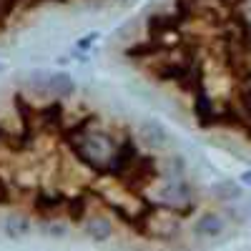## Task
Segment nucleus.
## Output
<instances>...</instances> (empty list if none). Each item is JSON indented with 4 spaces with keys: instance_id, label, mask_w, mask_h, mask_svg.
<instances>
[{
    "instance_id": "1",
    "label": "nucleus",
    "mask_w": 251,
    "mask_h": 251,
    "mask_svg": "<svg viewBox=\"0 0 251 251\" xmlns=\"http://www.w3.org/2000/svg\"><path fill=\"white\" fill-rule=\"evenodd\" d=\"M138 138L143 146H149V149H163L166 143H169V136H166L163 131V126L158 123H141V128H138Z\"/></svg>"
},
{
    "instance_id": "2",
    "label": "nucleus",
    "mask_w": 251,
    "mask_h": 251,
    "mask_svg": "<svg viewBox=\"0 0 251 251\" xmlns=\"http://www.w3.org/2000/svg\"><path fill=\"white\" fill-rule=\"evenodd\" d=\"M226 228V224H224V219L219 216V214H203L196 224H194V234H199V236H206V239H214V236H219L221 231Z\"/></svg>"
},
{
    "instance_id": "3",
    "label": "nucleus",
    "mask_w": 251,
    "mask_h": 251,
    "mask_svg": "<svg viewBox=\"0 0 251 251\" xmlns=\"http://www.w3.org/2000/svg\"><path fill=\"white\" fill-rule=\"evenodd\" d=\"M86 234H88L93 241H106V239H111V234H113L111 219H106V216H91V219L86 221Z\"/></svg>"
},
{
    "instance_id": "4",
    "label": "nucleus",
    "mask_w": 251,
    "mask_h": 251,
    "mask_svg": "<svg viewBox=\"0 0 251 251\" xmlns=\"http://www.w3.org/2000/svg\"><path fill=\"white\" fill-rule=\"evenodd\" d=\"M46 86H48V91L55 93V96H71V93L75 91L73 78H71V75H63V73L48 75V78H46Z\"/></svg>"
},
{
    "instance_id": "5",
    "label": "nucleus",
    "mask_w": 251,
    "mask_h": 251,
    "mask_svg": "<svg viewBox=\"0 0 251 251\" xmlns=\"http://www.w3.org/2000/svg\"><path fill=\"white\" fill-rule=\"evenodd\" d=\"M28 231H30V221H28L25 216L10 214V216L5 219V234H10V236H23V234H28Z\"/></svg>"
},
{
    "instance_id": "6",
    "label": "nucleus",
    "mask_w": 251,
    "mask_h": 251,
    "mask_svg": "<svg viewBox=\"0 0 251 251\" xmlns=\"http://www.w3.org/2000/svg\"><path fill=\"white\" fill-rule=\"evenodd\" d=\"M216 194H219L221 199H239V196H241V188H239L236 183H219Z\"/></svg>"
},
{
    "instance_id": "7",
    "label": "nucleus",
    "mask_w": 251,
    "mask_h": 251,
    "mask_svg": "<svg viewBox=\"0 0 251 251\" xmlns=\"http://www.w3.org/2000/svg\"><path fill=\"white\" fill-rule=\"evenodd\" d=\"M98 38H100V33H88V35H83V38L78 40L75 46H78V50H88V48H91V46L96 43Z\"/></svg>"
},
{
    "instance_id": "8",
    "label": "nucleus",
    "mask_w": 251,
    "mask_h": 251,
    "mask_svg": "<svg viewBox=\"0 0 251 251\" xmlns=\"http://www.w3.org/2000/svg\"><path fill=\"white\" fill-rule=\"evenodd\" d=\"M241 181H244L246 186H251V171H244V174H241Z\"/></svg>"
}]
</instances>
